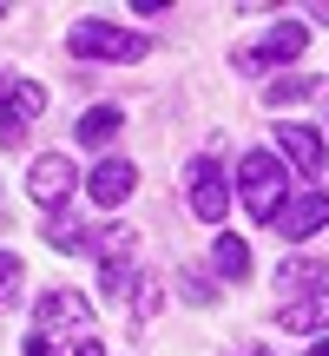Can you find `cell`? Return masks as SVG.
<instances>
[{
  "instance_id": "8992f818",
  "label": "cell",
  "mask_w": 329,
  "mask_h": 356,
  "mask_svg": "<svg viewBox=\"0 0 329 356\" xmlns=\"http://www.w3.org/2000/svg\"><path fill=\"white\" fill-rule=\"evenodd\" d=\"M40 113H47V86L20 79V86L7 92V106H0V145H20V126H33Z\"/></svg>"
},
{
  "instance_id": "5b68a950",
  "label": "cell",
  "mask_w": 329,
  "mask_h": 356,
  "mask_svg": "<svg viewBox=\"0 0 329 356\" xmlns=\"http://www.w3.org/2000/svg\"><path fill=\"white\" fill-rule=\"evenodd\" d=\"M303 47H310V26L283 20V26H270V33H264V47L237 53V66H244V73H257V66H277V60H296V53H303Z\"/></svg>"
},
{
  "instance_id": "7c38bea8",
  "label": "cell",
  "mask_w": 329,
  "mask_h": 356,
  "mask_svg": "<svg viewBox=\"0 0 329 356\" xmlns=\"http://www.w3.org/2000/svg\"><path fill=\"white\" fill-rule=\"evenodd\" d=\"M126 126V119H119V106H92V113H79V145H112V132Z\"/></svg>"
},
{
  "instance_id": "ffe728a7",
  "label": "cell",
  "mask_w": 329,
  "mask_h": 356,
  "mask_svg": "<svg viewBox=\"0 0 329 356\" xmlns=\"http://www.w3.org/2000/svg\"><path fill=\"white\" fill-rule=\"evenodd\" d=\"M13 86H20V79H13L7 66H0V106H7V92H13Z\"/></svg>"
},
{
  "instance_id": "277c9868",
  "label": "cell",
  "mask_w": 329,
  "mask_h": 356,
  "mask_svg": "<svg viewBox=\"0 0 329 356\" xmlns=\"http://www.w3.org/2000/svg\"><path fill=\"white\" fill-rule=\"evenodd\" d=\"M191 211H198L204 225H217V218L230 211V178L217 172V159H191Z\"/></svg>"
},
{
  "instance_id": "ac0fdd59",
  "label": "cell",
  "mask_w": 329,
  "mask_h": 356,
  "mask_svg": "<svg viewBox=\"0 0 329 356\" xmlns=\"http://www.w3.org/2000/svg\"><path fill=\"white\" fill-rule=\"evenodd\" d=\"M13 284H20V257H13V251H0V297H7Z\"/></svg>"
},
{
  "instance_id": "ba28073f",
  "label": "cell",
  "mask_w": 329,
  "mask_h": 356,
  "mask_svg": "<svg viewBox=\"0 0 329 356\" xmlns=\"http://www.w3.org/2000/svg\"><path fill=\"white\" fill-rule=\"evenodd\" d=\"M277 152L290 159L303 178H317V172H323V159H329V145H323V132H317V126H296V119H290V126L277 132Z\"/></svg>"
},
{
  "instance_id": "8fae6325",
  "label": "cell",
  "mask_w": 329,
  "mask_h": 356,
  "mask_svg": "<svg viewBox=\"0 0 329 356\" xmlns=\"http://www.w3.org/2000/svg\"><path fill=\"white\" fill-rule=\"evenodd\" d=\"M329 323V291H303L296 304H283V330H323Z\"/></svg>"
},
{
  "instance_id": "30bf717a",
  "label": "cell",
  "mask_w": 329,
  "mask_h": 356,
  "mask_svg": "<svg viewBox=\"0 0 329 356\" xmlns=\"http://www.w3.org/2000/svg\"><path fill=\"white\" fill-rule=\"evenodd\" d=\"M53 323H66L73 337H86V304H79V291H47L33 310V330H53Z\"/></svg>"
},
{
  "instance_id": "6da1fadb",
  "label": "cell",
  "mask_w": 329,
  "mask_h": 356,
  "mask_svg": "<svg viewBox=\"0 0 329 356\" xmlns=\"http://www.w3.org/2000/svg\"><path fill=\"white\" fill-rule=\"evenodd\" d=\"M237 191H244V211H251V218L277 225L283 191H290V178H283V159H270V152H244V165H237Z\"/></svg>"
},
{
  "instance_id": "2e32d148",
  "label": "cell",
  "mask_w": 329,
  "mask_h": 356,
  "mask_svg": "<svg viewBox=\"0 0 329 356\" xmlns=\"http://www.w3.org/2000/svg\"><path fill=\"white\" fill-rule=\"evenodd\" d=\"M132 284V257H112V264H99V291H126Z\"/></svg>"
},
{
  "instance_id": "4fadbf2b",
  "label": "cell",
  "mask_w": 329,
  "mask_h": 356,
  "mask_svg": "<svg viewBox=\"0 0 329 356\" xmlns=\"http://www.w3.org/2000/svg\"><path fill=\"white\" fill-rule=\"evenodd\" d=\"M211 257H217V270H224V277H237V284L251 277V244H244V238H217Z\"/></svg>"
},
{
  "instance_id": "44dd1931",
  "label": "cell",
  "mask_w": 329,
  "mask_h": 356,
  "mask_svg": "<svg viewBox=\"0 0 329 356\" xmlns=\"http://www.w3.org/2000/svg\"><path fill=\"white\" fill-rule=\"evenodd\" d=\"M310 356H329V337H323V343H310Z\"/></svg>"
},
{
  "instance_id": "9c48e42d",
  "label": "cell",
  "mask_w": 329,
  "mask_h": 356,
  "mask_svg": "<svg viewBox=\"0 0 329 356\" xmlns=\"http://www.w3.org/2000/svg\"><path fill=\"white\" fill-rule=\"evenodd\" d=\"M329 225V191H303V198H290V204H283V211H277V231H283V238H310V231H323Z\"/></svg>"
},
{
  "instance_id": "52a82bcc",
  "label": "cell",
  "mask_w": 329,
  "mask_h": 356,
  "mask_svg": "<svg viewBox=\"0 0 329 356\" xmlns=\"http://www.w3.org/2000/svg\"><path fill=\"white\" fill-rule=\"evenodd\" d=\"M132 185H139V165H132V159H99V165H92V178H86L92 204H106V211H112V204H126Z\"/></svg>"
},
{
  "instance_id": "d6986e66",
  "label": "cell",
  "mask_w": 329,
  "mask_h": 356,
  "mask_svg": "<svg viewBox=\"0 0 329 356\" xmlns=\"http://www.w3.org/2000/svg\"><path fill=\"white\" fill-rule=\"evenodd\" d=\"M66 356H106V343H99V337H79V343L66 350Z\"/></svg>"
},
{
  "instance_id": "9a60e30c",
  "label": "cell",
  "mask_w": 329,
  "mask_h": 356,
  "mask_svg": "<svg viewBox=\"0 0 329 356\" xmlns=\"http://www.w3.org/2000/svg\"><path fill=\"white\" fill-rule=\"evenodd\" d=\"M47 238H53V251H86V244H92V231H79L73 218H53V225H47Z\"/></svg>"
},
{
  "instance_id": "5bb4252c",
  "label": "cell",
  "mask_w": 329,
  "mask_h": 356,
  "mask_svg": "<svg viewBox=\"0 0 329 356\" xmlns=\"http://www.w3.org/2000/svg\"><path fill=\"white\" fill-rule=\"evenodd\" d=\"M323 277H329V264H317V257H283V270H277L283 291H303V284H323Z\"/></svg>"
},
{
  "instance_id": "3957f363",
  "label": "cell",
  "mask_w": 329,
  "mask_h": 356,
  "mask_svg": "<svg viewBox=\"0 0 329 356\" xmlns=\"http://www.w3.org/2000/svg\"><path fill=\"white\" fill-rule=\"evenodd\" d=\"M73 185H79V172H73V159H66V152H40L33 172H26V191H33L47 211H60V204L73 198Z\"/></svg>"
},
{
  "instance_id": "e0dca14e",
  "label": "cell",
  "mask_w": 329,
  "mask_h": 356,
  "mask_svg": "<svg viewBox=\"0 0 329 356\" xmlns=\"http://www.w3.org/2000/svg\"><path fill=\"white\" fill-rule=\"evenodd\" d=\"M310 92V79H277V86H270V106H290V99H303Z\"/></svg>"
},
{
  "instance_id": "7a4b0ae2",
  "label": "cell",
  "mask_w": 329,
  "mask_h": 356,
  "mask_svg": "<svg viewBox=\"0 0 329 356\" xmlns=\"http://www.w3.org/2000/svg\"><path fill=\"white\" fill-rule=\"evenodd\" d=\"M66 47L79 53V60H145V33H132V26H112V20H79L73 33H66Z\"/></svg>"
}]
</instances>
